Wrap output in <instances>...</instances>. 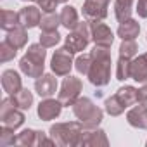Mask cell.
Returning <instances> with one entry per match:
<instances>
[{
    "label": "cell",
    "instance_id": "8",
    "mask_svg": "<svg viewBox=\"0 0 147 147\" xmlns=\"http://www.w3.org/2000/svg\"><path fill=\"white\" fill-rule=\"evenodd\" d=\"M16 145H24V147H36V145H55L52 138H49L43 131L26 128L21 133L16 135Z\"/></svg>",
    "mask_w": 147,
    "mask_h": 147
},
{
    "label": "cell",
    "instance_id": "13",
    "mask_svg": "<svg viewBox=\"0 0 147 147\" xmlns=\"http://www.w3.org/2000/svg\"><path fill=\"white\" fill-rule=\"evenodd\" d=\"M55 90H57V80H55L54 75H45V73H43L40 78H36V82H35V92L40 97H43V99L52 97L55 94Z\"/></svg>",
    "mask_w": 147,
    "mask_h": 147
},
{
    "label": "cell",
    "instance_id": "26",
    "mask_svg": "<svg viewBox=\"0 0 147 147\" xmlns=\"http://www.w3.org/2000/svg\"><path fill=\"white\" fill-rule=\"evenodd\" d=\"M128 78H131V59L119 55V59L116 62V80L125 82Z\"/></svg>",
    "mask_w": 147,
    "mask_h": 147
},
{
    "label": "cell",
    "instance_id": "1",
    "mask_svg": "<svg viewBox=\"0 0 147 147\" xmlns=\"http://www.w3.org/2000/svg\"><path fill=\"white\" fill-rule=\"evenodd\" d=\"M111 47H100L95 45L94 50L90 52L92 62H90V69H88V82L94 87H106L111 80Z\"/></svg>",
    "mask_w": 147,
    "mask_h": 147
},
{
    "label": "cell",
    "instance_id": "30",
    "mask_svg": "<svg viewBox=\"0 0 147 147\" xmlns=\"http://www.w3.org/2000/svg\"><path fill=\"white\" fill-rule=\"evenodd\" d=\"M61 42V35L59 31H42L40 33V43L45 47V49H50V47H55L57 43Z\"/></svg>",
    "mask_w": 147,
    "mask_h": 147
},
{
    "label": "cell",
    "instance_id": "3",
    "mask_svg": "<svg viewBox=\"0 0 147 147\" xmlns=\"http://www.w3.org/2000/svg\"><path fill=\"white\" fill-rule=\"evenodd\" d=\"M73 113L78 118V121L83 125L85 130H94L100 125L104 118V111L95 106L88 97H80L75 104H73Z\"/></svg>",
    "mask_w": 147,
    "mask_h": 147
},
{
    "label": "cell",
    "instance_id": "33",
    "mask_svg": "<svg viewBox=\"0 0 147 147\" xmlns=\"http://www.w3.org/2000/svg\"><path fill=\"white\" fill-rule=\"evenodd\" d=\"M90 62H92V57L90 54H82L76 57L75 61V67L80 75H88V69H90Z\"/></svg>",
    "mask_w": 147,
    "mask_h": 147
},
{
    "label": "cell",
    "instance_id": "5",
    "mask_svg": "<svg viewBox=\"0 0 147 147\" xmlns=\"http://www.w3.org/2000/svg\"><path fill=\"white\" fill-rule=\"evenodd\" d=\"M0 119H2V125L12 130H18L19 126H23L24 123V114L23 109L16 107L11 95L2 99V104H0Z\"/></svg>",
    "mask_w": 147,
    "mask_h": 147
},
{
    "label": "cell",
    "instance_id": "4",
    "mask_svg": "<svg viewBox=\"0 0 147 147\" xmlns=\"http://www.w3.org/2000/svg\"><path fill=\"white\" fill-rule=\"evenodd\" d=\"M90 40H92V28H90V21L85 19V21H80V24L75 30H71V33L66 36V47L73 54H76L85 50Z\"/></svg>",
    "mask_w": 147,
    "mask_h": 147
},
{
    "label": "cell",
    "instance_id": "23",
    "mask_svg": "<svg viewBox=\"0 0 147 147\" xmlns=\"http://www.w3.org/2000/svg\"><path fill=\"white\" fill-rule=\"evenodd\" d=\"M11 99H12L14 106L23 109V111H26V109H30L33 106V94L28 88H19L18 92H14L11 95Z\"/></svg>",
    "mask_w": 147,
    "mask_h": 147
},
{
    "label": "cell",
    "instance_id": "11",
    "mask_svg": "<svg viewBox=\"0 0 147 147\" xmlns=\"http://www.w3.org/2000/svg\"><path fill=\"white\" fill-rule=\"evenodd\" d=\"M99 145H102V147L109 145V138H107L106 131L100 128H94V130L83 128V131L80 135L78 147H99Z\"/></svg>",
    "mask_w": 147,
    "mask_h": 147
},
{
    "label": "cell",
    "instance_id": "34",
    "mask_svg": "<svg viewBox=\"0 0 147 147\" xmlns=\"http://www.w3.org/2000/svg\"><path fill=\"white\" fill-rule=\"evenodd\" d=\"M16 144V135H14V130L12 128H7L2 125L0 128V145H14Z\"/></svg>",
    "mask_w": 147,
    "mask_h": 147
},
{
    "label": "cell",
    "instance_id": "29",
    "mask_svg": "<svg viewBox=\"0 0 147 147\" xmlns=\"http://www.w3.org/2000/svg\"><path fill=\"white\" fill-rule=\"evenodd\" d=\"M26 55L40 64H45V57H47V50L42 43H31L26 50Z\"/></svg>",
    "mask_w": 147,
    "mask_h": 147
},
{
    "label": "cell",
    "instance_id": "24",
    "mask_svg": "<svg viewBox=\"0 0 147 147\" xmlns=\"http://www.w3.org/2000/svg\"><path fill=\"white\" fill-rule=\"evenodd\" d=\"M133 7V0H116L114 2V16L118 23H123L131 18V9Z\"/></svg>",
    "mask_w": 147,
    "mask_h": 147
},
{
    "label": "cell",
    "instance_id": "6",
    "mask_svg": "<svg viewBox=\"0 0 147 147\" xmlns=\"http://www.w3.org/2000/svg\"><path fill=\"white\" fill-rule=\"evenodd\" d=\"M83 90V83L80 78H75V76H66L62 85H61V90H59V100L62 102V106L69 107L73 106L78 99H80V94Z\"/></svg>",
    "mask_w": 147,
    "mask_h": 147
},
{
    "label": "cell",
    "instance_id": "18",
    "mask_svg": "<svg viewBox=\"0 0 147 147\" xmlns=\"http://www.w3.org/2000/svg\"><path fill=\"white\" fill-rule=\"evenodd\" d=\"M19 69L24 73L28 78H40V76L43 75L45 64H40V62L30 59V57L24 54V55L21 57V61H19Z\"/></svg>",
    "mask_w": 147,
    "mask_h": 147
},
{
    "label": "cell",
    "instance_id": "16",
    "mask_svg": "<svg viewBox=\"0 0 147 147\" xmlns=\"http://www.w3.org/2000/svg\"><path fill=\"white\" fill-rule=\"evenodd\" d=\"M2 88L7 95H12L14 92H18L19 88H23V83H21V76L19 73L14 71V69H5L2 73Z\"/></svg>",
    "mask_w": 147,
    "mask_h": 147
},
{
    "label": "cell",
    "instance_id": "12",
    "mask_svg": "<svg viewBox=\"0 0 147 147\" xmlns=\"http://www.w3.org/2000/svg\"><path fill=\"white\" fill-rule=\"evenodd\" d=\"M61 111H62V102H61L59 99L55 100V99H52V97L43 99V100L38 104V109H36L38 118H40L42 121H50V119L59 118Z\"/></svg>",
    "mask_w": 147,
    "mask_h": 147
},
{
    "label": "cell",
    "instance_id": "10",
    "mask_svg": "<svg viewBox=\"0 0 147 147\" xmlns=\"http://www.w3.org/2000/svg\"><path fill=\"white\" fill-rule=\"evenodd\" d=\"M90 28H92V40L95 45H100V47L113 45L114 33L111 31V28L107 24H104L102 21H90Z\"/></svg>",
    "mask_w": 147,
    "mask_h": 147
},
{
    "label": "cell",
    "instance_id": "27",
    "mask_svg": "<svg viewBox=\"0 0 147 147\" xmlns=\"http://www.w3.org/2000/svg\"><path fill=\"white\" fill-rule=\"evenodd\" d=\"M104 109H106V113H107L109 116H119V114L125 113L126 107H125V104L119 100L118 95H111V97L106 99V102H104Z\"/></svg>",
    "mask_w": 147,
    "mask_h": 147
},
{
    "label": "cell",
    "instance_id": "15",
    "mask_svg": "<svg viewBox=\"0 0 147 147\" xmlns=\"http://www.w3.org/2000/svg\"><path fill=\"white\" fill-rule=\"evenodd\" d=\"M126 121L133 128L147 130V106H135L126 113Z\"/></svg>",
    "mask_w": 147,
    "mask_h": 147
},
{
    "label": "cell",
    "instance_id": "9",
    "mask_svg": "<svg viewBox=\"0 0 147 147\" xmlns=\"http://www.w3.org/2000/svg\"><path fill=\"white\" fill-rule=\"evenodd\" d=\"M109 0H85L83 18L87 21H104L107 18Z\"/></svg>",
    "mask_w": 147,
    "mask_h": 147
},
{
    "label": "cell",
    "instance_id": "19",
    "mask_svg": "<svg viewBox=\"0 0 147 147\" xmlns=\"http://www.w3.org/2000/svg\"><path fill=\"white\" fill-rule=\"evenodd\" d=\"M140 33V24L138 21L135 19H126L123 23H119V28H118V36L121 40H135Z\"/></svg>",
    "mask_w": 147,
    "mask_h": 147
},
{
    "label": "cell",
    "instance_id": "14",
    "mask_svg": "<svg viewBox=\"0 0 147 147\" xmlns=\"http://www.w3.org/2000/svg\"><path fill=\"white\" fill-rule=\"evenodd\" d=\"M19 19H21V24L30 30V28H35V26H40V21H42V12H40V7L38 5H26L19 11Z\"/></svg>",
    "mask_w": 147,
    "mask_h": 147
},
{
    "label": "cell",
    "instance_id": "25",
    "mask_svg": "<svg viewBox=\"0 0 147 147\" xmlns=\"http://www.w3.org/2000/svg\"><path fill=\"white\" fill-rule=\"evenodd\" d=\"M116 95H118L119 100L125 104V107H130V106H133V104L138 102V90H137L135 87H131V85L121 87V88L116 92Z\"/></svg>",
    "mask_w": 147,
    "mask_h": 147
},
{
    "label": "cell",
    "instance_id": "20",
    "mask_svg": "<svg viewBox=\"0 0 147 147\" xmlns=\"http://www.w3.org/2000/svg\"><path fill=\"white\" fill-rule=\"evenodd\" d=\"M5 40H7L11 45H14L18 50H19V49H23V47L28 43V33H26V28H24L23 24L16 26L14 30L7 31V36H5Z\"/></svg>",
    "mask_w": 147,
    "mask_h": 147
},
{
    "label": "cell",
    "instance_id": "7",
    "mask_svg": "<svg viewBox=\"0 0 147 147\" xmlns=\"http://www.w3.org/2000/svg\"><path fill=\"white\" fill-rule=\"evenodd\" d=\"M73 64H75L73 62V52L66 45L57 49L50 59V69L55 76H67Z\"/></svg>",
    "mask_w": 147,
    "mask_h": 147
},
{
    "label": "cell",
    "instance_id": "39",
    "mask_svg": "<svg viewBox=\"0 0 147 147\" xmlns=\"http://www.w3.org/2000/svg\"><path fill=\"white\" fill-rule=\"evenodd\" d=\"M67 2V0H59V4H66Z\"/></svg>",
    "mask_w": 147,
    "mask_h": 147
},
{
    "label": "cell",
    "instance_id": "35",
    "mask_svg": "<svg viewBox=\"0 0 147 147\" xmlns=\"http://www.w3.org/2000/svg\"><path fill=\"white\" fill-rule=\"evenodd\" d=\"M59 0H36V5L43 11V12H55Z\"/></svg>",
    "mask_w": 147,
    "mask_h": 147
},
{
    "label": "cell",
    "instance_id": "36",
    "mask_svg": "<svg viewBox=\"0 0 147 147\" xmlns=\"http://www.w3.org/2000/svg\"><path fill=\"white\" fill-rule=\"evenodd\" d=\"M135 11H137L138 18L147 19V0H138L137 5H135Z\"/></svg>",
    "mask_w": 147,
    "mask_h": 147
},
{
    "label": "cell",
    "instance_id": "37",
    "mask_svg": "<svg viewBox=\"0 0 147 147\" xmlns=\"http://www.w3.org/2000/svg\"><path fill=\"white\" fill-rule=\"evenodd\" d=\"M138 104L147 106V83H144V87L138 90Z\"/></svg>",
    "mask_w": 147,
    "mask_h": 147
},
{
    "label": "cell",
    "instance_id": "2",
    "mask_svg": "<svg viewBox=\"0 0 147 147\" xmlns=\"http://www.w3.org/2000/svg\"><path fill=\"white\" fill-rule=\"evenodd\" d=\"M83 131V125L80 121H67V123H55L50 126L49 135L59 147H78L80 135Z\"/></svg>",
    "mask_w": 147,
    "mask_h": 147
},
{
    "label": "cell",
    "instance_id": "17",
    "mask_svg": "<svg viewBox=\"0 0 147 147\" xmlns=\"http://www.w3.org/2000/svg\"><path fill=\"white\" fill-rule=\"evenodd\" d=\"M131 80L137 83H147V52L131 59Z\"/></svg>",
    "mask_w": 147,
    "mask_h": 147
},
{
    "label": "cell",
    "instance_id": "21",
    "mask_svg": "<svg viewBox=\"0 0 147 147\" xmlns=\"http://www.w3.org/2000/svg\"><path fill=\"white\" fill-rule=\"evenodd\" d=\"M61 24L66 30H75L80 24L78 12H76V9L73 5H64L62 7V11H61Z\"/></svg>",
    "mask_w": 147,
    "mask_h": 147
},
{
    "label": "cell",
    "instance_id": "28",
    "mask_svg": "<svg viewBox=\"0 0 147 147\" xmlns=\"http://www.w3.org/2000/svg\"><path fill=\"white\" fill-rule=\"evenodd\" d=\"M61 24V14L55 12H45V16H42L40 21V28L42 31H55Z\"/></svg>",
    "mask_w": 147,
    "mask_h": 147
},
{
    "label": "cell",
    "instance_id": "31",
    "mask_svg": "<svg viewBox=\"0 0 147 147\" xmlns=\"http://www.w3.org/2000/svg\"><path fill=\"white\" fill-rule=\"evenodd\" d=\"M138 52V45L135 40H123L121 45H119V55L121 57H128V59H133Z\"/></svg>",
    "mask_w": 147,
    "mask_h": 147
},
{
    "label": "cell",
    "instance_id": "32",
    "mask_svg": "<svg viewBox=\"0 0 147 147\" xmlns=\"http://www.w3.org/2000/svg\"><path fill=\"white\" fill-rule=\"evenodd\" d=\"M18 55V49L14 45H11L7 40H4L0 43V61L2 62H9Z\"/></svg>",
    "mask_w": 147,
    "mask_h": 147
},
{
    "label": "cell",
    "instance_id": "38",
    "mask_svg": "<svg viewBox=\"0 0 147 147\" xmlns=\"http://www.w3.org/2000/svg\"><path fill=\"white\" fill-rule=\"evenodd\" d=\"M23 2H35L36 4V0H23Z\"/></svg>",
    "mask_w": 147,
    "mask_h": 147
},
{
    "label": "cell",
    "instance_id": "22",
    "mask_svg": "<svg viewBox=\"0 0 147 147\" xmlns=\"http://www.w3.org/2000/svg\"><path fill=\"white\" fill-rule=\"evenodd\" d=\"M19 24H21L19 12L9 11V9H2V11H0V28H2L4 31H11V30H14Z\"/></svg>",
    "mask_w": 147,
    "mask_h": 147
}]
</instances>
